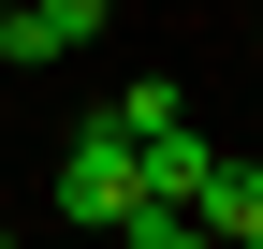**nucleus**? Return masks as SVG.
Returning a JSON list of instances; mask_svg holds the SVG:
<instances>
[{"mask_svg":"<svg viewBox=\"0 0 263 249\" xmlns=\"http://www.w3.org/2000/svg\"><path fill=\"white\" fill-rule=\"evenodd\" d=\"M29 15H44V44H59V59H73V44H103V15H117V0H29Z\"/></svg>","mask_w":263,"mask_h":249,"instance_id":"39448f33","label":"nucleus"},{"mask_svg":"<svg viewBox=\"0 0 263 249\" xmlns=\"http://www.w3.org/2000/svg\"><path fill=\"white\" fill-rule=\"evenodd\" d=\"M103 117H117V132H161V117H190V88H161V74H132V88H117Z\"/></svg>","mask_w":263,"mask_h":249,"instance_id":"20e7f679","label":"nucleus"},{"mask_svg":"<svg viewBox=\"0 0 263 249\" xmlns=\"http://www.w3.org/2000/svg\"><path fill=\"white\" fill-rule=\"evenodd\" d=\"M249 59H263V15H249Z\"/></svg>","mask_w":263,"mask_h":249,"instance_id":"0eeeda50","label":"nucleus"},{"mask_svg":"<svg viewBox=\"0 0 263 249\" xmlns=\"http://www.w3.org/2000/svg\"><path fill=\"white\" fill-rule=\"evenodd\" d=\"M132 162H146V191H161V205H205V176H219V147L190 132V117H161V132H132Z\"/></svg>","mask_w":263,"mask_h":249,"instance_id":"f03ea898","label":"nucleus"},{"mask_svg":"<svg viewBox=\"0 0 263 249\" xmlns=\"http://www.w3.org/2000/svg\"><path fill=\"white\" fill-rule=\"evenodd\" d=\"M190 220L249 249V235H263V162H219V176H205V205H190Z\"/></svg>","mask_w":263,"mask_h":249,"instance_id":"7ed1b4c3","label":"nucleus"},{"mask_svg":"<svg viewBox=\"0 0 263 249\" xmlns=\"http://www.w3.org/2000/svg\"><path fill=\"white\" fill-rule=\"evenodd\" d=\"M132 205H146V162H132V132H117V117H88V132L59 147V220H88V235H117Z\"/></svg>","mask_w":263,"mask_h":249,"instance_id":"f257e3e1","label":"nucleus"},{"mask_svg":"<svg viewBox=\"0 0 263 249\" xmlns=\"http://www.w3.org/2000/svg\"><path fill=\"white\" fill-rule=\"evenodd\" d=\"M44 59H59V44H44V15H29V0H0V74H44Z\"/></svg>","mask_w":263,"mask_h":249,"instance_id":"423d86ee","label":"nucleus"}]
</instances>
